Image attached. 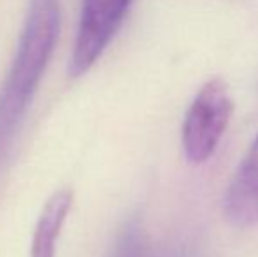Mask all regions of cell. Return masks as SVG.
Listing matches in <instances>:
<instances>
[{
  "label": "cell",
  "instance_id": "4",
  "mask_svg": "<svg viewBox=\"0 0 258 257\" xmlns=\"http://www.w3.org/2000/svg\"><path fill=\"white\" fill-rule=\"evenodd\" d=\"M223 210L227 220L235 227L258 224V137L228 183Z\"/></svg>",
  "mask_w": 258,
  "mask_h": 257
},
{
  "label": "cell",
  "instance_id": "1",
  "mask_svg": "<svg viewBox=\"0 0 258 257\" xmlns=\"http://www.w3.org/2000/svg\"><path fill=\"white\" fill-rule=\"evenodd\" d=\"M60 20V0H30L16 55L0 90V169L54 52Z\"/></svg>",
  "mask_w": 258,
  "mask_h": 257
},
{
  "label": "cell",
  "instance_id": "3",
  "mask_svg": "<svg viewBox=\"0 0 258 257\" xmlns=\"http://www.w3.org/2000/svg\"><path fill=\"white\" fill-rule=\"evenodd\" d=\"M136 0H81L69 74L79 78L95 65L121 28Z\"/></svg>",
  "mask_w": 258,
  "mask_h": 257
},
{
  "label": "cell",
  "instance_id": "6",
  "mask_svg": "<svg viewBox=\"0 0 258 257\" xmlns=\"http://www.w3.org/2000/svg\"><path fill=\"white\" fill-rule=\"evenodd\" d=\"M107 257H151L150 241L139 217H130L123 222Z\"/></svg>",
  "mask_w": 258,
  "mask_h": 257
},
{
  "label": "cell",
  "instance_id": "5",
  "mask_svg": "<svg viewBox=\"0 0 258 257\" xmlns=\"http://www.w3.org/2000/svg\"><path fill=\"white\" fill-rule=\"evenodd\" d=\"M72 201L74 194L69 189L58 190L46 201L32 238L30 257H54L56 238L67 220Z\"/></svg>",
  "mask_w": 258,
  "mask_h": 257
},
{
  "label": "cell",
  "instance_id": "2",
  "mask_svg": "<svg viewBox=\"0 0 258 257\" xmlns=\"http://www.w3.org/2000/svg\"><path fill=\"white\" fill-rule=\"evenodd\" d=\"M232 99L223 79L202 85L183 122V150L191 164H202L216 151L232 117Z\"/></svg>",
  "mask_w": 258,
  "mask_h": 257
}]
</instances>
